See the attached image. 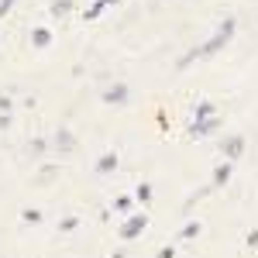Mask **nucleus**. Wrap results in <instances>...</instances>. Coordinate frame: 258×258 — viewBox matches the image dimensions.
<instances>
[{"mask_svg":"<svg viewBox=\"0 0 258 258\" xmlns=\"http://www.w3.org/2000/svg\"><path fill=\"white\" fill-rule=\"evenodd\" d=\"M231 35H234V21L227 18V21H224V24L217 28V35H214V38H210V41H203L200 48H193V52H186V55L179 59V66H189L193 59H207V55H214V52H220V48H224V45L231 41Z\"/></svg>","mask_w":258,"mask_h":258,"instance_id":"nucleus-1","label":"nucleus"},{"mask_svg":"<svg viewBox=\"0 0 258 258\" xmlns=\"http://www.w3.org/2000/svg\"><path fill=\"white\" fill-rule=\"evenodd\" d=\"M145 224H148V217H145V214H135L131 220H124V227H120V238H124V241L138 238L141 231H145Z\"/></svg>","mask_w":258,"mask_h":258,"instance_id":"nucleus-2","label":"nucleus"},{"mask_svg":"<svg viewBox=\"0 0 258 258\" xmlns=\"http://www.w3.org/2000/svg\"><path fill=\"white\" fill-rule=\"evenodd\" d=\"M241 152H244V138H241V135H231V138L224 141V155H227V159H238Z\"/></svg>","mask_w":258,"mask_h":258,"instance_id":"nucleus-3","label":"nucleus"},{"mask_svg":"<svg viewBox=\"0 0 258 258\" xmlns=\"http://www.w3.org/2000/svg\"><path fill=\"white\" fill-rule=\"evenodd\" d=\"M220 120L217 117H207V120H197V124H193V127H189V135H193V138H203V135H210V131H214V127H217Z\"/></svg>","mask_w":258,"mask_h":258,"instance_id":"nucleus-4","label":"nucleus"},{"mask_svg":"<svg viewBox=\"0 0 258 258\" xmlns=\"http://www.w3.org/2000/svg\"><path fill=\"white\" fill-rule=\"evenodd\" d=\"M103 100H107V103H124V100H127V86H124V83L110 86V90L103 93Z\"/></svg>","mask_w":258,"mask_h":258,"instance_id":"nucleus-5","label":"nucleus"},{"mask_svg":"<svg viewBox=\"0 0 258 258\" xmlns=\"http://www.w3.org/2000/svg\"><path fill=\"white\" fill-rule=\"evenodd\" d=\"M48 41H52V31H48V28H35V31H31V45H35V48H45Z\"/></svg>","mask_w":258,"mask_h":258,"instance_id":"nucleus-6","label":"nucleus"},{"mask_svg":"<svg viewBox=\"0 0 258 258\" xmlns=\"http://www.w3.org/2000/svg\"><path fill=\"white\" fill-rule=\"evenodd\" d=\"M55 145H59L62 152H69V148H73V145H76V138H73V135H69V131H59V135H55Z\"/></svg>","mask_w":258,"mask_h":258,"instance_id":"nucleus-7","label":"nucleus"},{"mask_svg":"<svg viewBox=\"0 0 258 258\" xmlns=\"http://www.w3.org/2000/svg\"><path fill=\"white\" fill-rule=\"evenodd\" d=\"M227 179H231V165L224 162V165H217V172H214V186H224Z\"/></svg>","mask_w":258,"mask_h":258,"instance_id":"nucleus-8","label":"nucleus"},{"mask_svg":"<svg viewBox=\"0 0 258 258\" xmlns=\"http://www.w3.org/2000/svg\"><path fill=\"white\" fill-rule=\"evenodd\" d=\"M207 117H214V103H210V100H203L197 107V120H207Z\"/></svg>","mask_w":258,"mask_h":258,"instance_id":"nucleus-9","label":"nucleus"},{"mask_svg":"<svg viewBox=\"0 0 258 258\" xmlns=\"http://www.w3.org/2000/svg\"><path fill=\"white\" fill-rule=\"evenodd\" d=\"M114 165H117V155H103V159L97 162V169H100V172H110Z\"/></svg>","mask_w":258,"mask_h":258,"instance_id":"nucleus-10","label":"nucleus"},{"mask_svg":"<svg viewBox=\"0 0 258 258\" xmlns=\"http://www.w3.org/2000/svg\"><path fill=\"white\" fill-rule=\"evenodd\" d=\"M69 7H73V0H55V4H52V14H66Z\"/></svg>","mask_w":258,"mask_h":258,"instance_id":"nucleus-11","label":"nucleus"},{"mask_svg":"<svg viewBox=\"0 0 258 258\" xmlns=\"http://www.w3.org/2000/svg\"><path fill=\"white\" fill-rule=\"evenodd\" d=\"M100 11H103V0H97L90 11H86V21H93V18H100Z\"/></svg>","mask_w":258,"mask_h":258,"instance_id":"nucleus-12","label":"nucleus"},{"mask_svg":"<svg viewBox=\"0 0 258 258\" xmlns=\"http://www.w3.org/2000/svg\"><path fill=\"white\" fill-rule=\"evenodd\" d=\"M200 234V224H186V227H182V238H197Z\"/></svg>","mask_w":258,"mask_h":258,"instance_id":"nucleus-13","label":"nucleus"},{"mask_svg":"<svg viewBox=\"0 0 258 258\" xmlns=\"http://www.w3.org/2000/svg\"><path fill=\"white\" fill-rule=\"evenodd\" d=\"M138 200H141V203H145V200H152V186H145V182H141V186H138Z\"/></svg>","mask_w":258,"mask_h":258,"instance_id":"nucleus-14","label":"nucleus"},{"mask_svg":"<svg viewBox=\"0 0 258 258\" xmlns=\"http://www.w3.org/2000/svg\"><path fill=\"white\" fill-rule=\"evenodd\" d=\"M24 220H28V224H38L41 214H38V210H24Z\"/></svg>","mask_w":258,"mask_h":258,"instance_id":"nucleus-15","label":"nucleus"},{"mask_svg":"<svg viewBox=\"0 0 258 258\" xmlns=\"http://www.w3.org/2000/svg\"><path fill=\"white\" fill-rule=\"evenodd\" d=\"M11 7H14V0H0V14H7Z\"/></svg>","mask_w":258,"mask_h":258,"instance_id":"nucleus-16","label":"nucleus"},{"mask_svg":"<svg viewBox=\"0 0 258 258\" xmlns=\"http://www.w3.org/2000/svg\"><path fill=\"white\" fill-rule=\"evenodd\" d=\"M7 107H11V100H7L4 93H0V114H7Z\"/></svg>","mask_w":258,"mask_h":258,"instance_id":"nucleus-17","label":"nucleus"},{"mask_svg":"<svg viewBox=\"0 0 258 258\" xmlns=\"http://www.w3.org/2000/svg\"><path fill=\"white\" fill-rule=\"evenodd\" d=\"M172 255H176L172 248H162V251H159V258H172Z\"/></svg>","mask_w":258,"mask_h":258,"instance_id":"nucleus-18","label":"nucleus"},{"mask_svg":"<svg viewBox=\"0 0 258 258\" xmlns=\"http://www.w3.org/2000/svg\"><path fill=\"white\" fill-rule=\"evenodd\" d=\"M107 4H117V0H103V7H107Z\"/></svg>","mask_w":258,"mask_h":258,"instance_id":"nucleus-19","label":"nucleus"}]
</instances>
